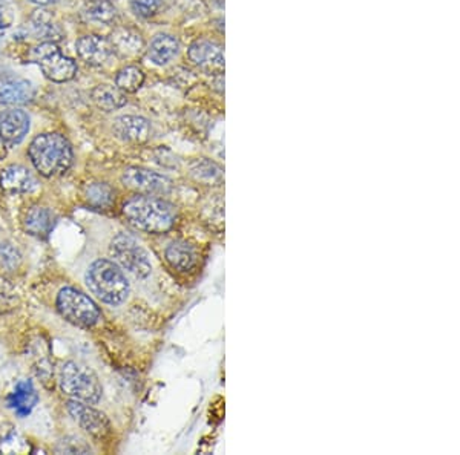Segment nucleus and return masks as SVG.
Wrapping results in <instances>:
<instances>
[{"label":"nucleus","instance_id":"nucleus-23","mask_svg":"<svg viewBox=\"0 0 460 455\" xmlns=\"http://www.w3.org/2000/svg\"><path fill=\"white\" fill-rule=\"evenodd\" d=\"M83 16L89 22L111 25L117 17V8L111 0H93L83 10Z\"/></svg>","mask_w":460,"mask_h":455},{"label":"nucleus","instance_id":"nucleus-2","mask_svg":"<svg viewBox=\"0 0 460 455\" xmlns=\"http://www.w3.org/2000/svg\"><path fill=\"white\" fill-rule=\"evenodd\" d=\"M28 157L41 177L51 178L65 173L73 164V146L57 132L40 134L28 148Z\"/></svg>","mask_w":460,"mask_h":455},{"label":"nucleus","instance_id":"nucleus-12","mask_svg":"<svg viewBox=\"0 0 460 455\" xmlns=\"http://www.w3.org/2000/svg\"><path fill=\"white\" fill-rule=\"evenodd\" d=\"M187 57L195 66L206 71H221L224 68V48L209 39H198L187 48Z\"/></svg>","mask_w":460,"mask_h":455},{"label":"nucleus","instance_id":"nucleus-4","mask_svg":"<svg viewBox=\"0 0 460 455\" xmlns=\"http://www.w3.org/2000/svg\"><path fill=\"white\" fill-rule=\"evenodd\" d=\"M59 383L64 394L89 405L100 402L103 388L99 377L89 367L69 360L59 369Z\"/></svg>","mask_w":460,"mask_h":455},{"label":"nucleus","instance_id":"nucleus-7","mask_svg":"<svg viewBox=\"0 0 460 455\" xmlns=\"http://www.w3.org/2000/svg\"><path fill=\"white\" fill-rule=\"evenodd\" d=\"M109 253L114 262L138 279H146L152 271V264L148 251L134 236L118 233L109 246Z\"/></svg>","mask_w":460,"mask_h":455},{"label":"nucleus","instance_id":"nucleus-15","mask_svg":"<svg viewBox=\"0 0 460 455\" xmlns=\"http://www.w3.org/2000/svg\"><path fill=\"white\" fill-rule=\"evenodd\" d=\"M114 135L126 143H144L151 134V123L140 115H120L113 122Z\"/></svg>","mask_w":460,"mask_h":455},{"label":"nucleus","instance_id":"nucleus-24","mask_svg":"<svg viewBox=\"0 0 460 455\" xmlns=\"http://www.w3.org/2000/svg\"><path fill=\"white\" fill-rule=\"evenodd\" d=\"M83 197L89 206L95 209H108L114 202L115 192L106 183H90L83 191Z\"/></svg>","mask_w":460,"mask_h":455},{"label":"nucleus","instance_id":"nucleus-9","mask_svg":"<svg viewBox=\"0 0 460 455\" xmlns=\"http://www.w3.org/2000/svg\"><path fill=\"white\" fill-rule=\"evenodd\" d=\"M66 409L69 416L73 417L74 422L80 426V428L88 432L89 436L95 438H102L109 434L111 423L109 418L104 412L95 409L93 405L80 402V400H69L66 403Z\"/></svg>","mask_w":460,"mask_h":455},{"label":"nucleus","instance_id":"nucleus-20","mask_svg":"<svg viewBox=\"0 0 460 455\" xmlns=\"http://www.w3.org/2000/svg\"><path fill=\"white\" fill-rule=\"evenodd\" d=\"M55 224V215L52 210L41 206H34L26 212L23 227L30 235L36 238H48L54 229Z\"/></svg>","mask_w":460,"mask_h":455},{"label":"nucleus","instance_id":"nucleus-25","mask_svg":"<svg viewBox=\"0 0 460 455\" xmlns=\"http://www.w3.org/2000/svg\"><path fill=\"white\" fill-rule=\"evenodd\" d=\"M144 72L138 66L128 65L115 74V86L124 94H134L143 86Z\"/></svg>","mask_w":460,"mask_h":455},{"label":"nucleus","instance_id":"nucleus-21","mask_svg":"<svg viewBox=\"0 0 460 455\" xmlns=\"http://www.w3.org/2000/svg\"><path fill=\"white\" fill-rule=\"evenodd\" d=\"M166 259L178 271H191L198 261V253L193 246L184 241H173L167 246Z\"/></svg>","mask_w":460,"mask_h":455},{"label":"nucleus","instance_id":"nucleus-11","mask_svg":"<svg viewBox=\"0 0 460 455\" xmlns=\"http://www.w3.org/2000/svg\"><path fill=\"white\" fill-rule=\"evenodd\" d=\"M30 115L20 108H10L0 112V143L14 148L25 139L30 132Z\"/></svg>","mask_w":460,"mask_h":455},{"label":"nucleus","instance_id":"nucleus-19","mask_svg":"<svg viewBox=\"0 0 460 455\" xmlns=\"http://www.w3.org/2000/svg\"><path fill=\"white\" fill-rule=\"evenodd\" d=\"M30 26L32 36L40 41H52L57 43L59 40L64 39V31L60 25L55 22L50 11L39 8L31 14Z\"/></svg>","mask_w":460,"mask_h":455},{"label":"nucleus","instance_id":"nucleus-1","mask_svg":"<svg viewBox=\"0 0 460 455\" xmlns=\"http://www.w3.org/2000/svg\"><path fill=\"white\" fill-rule=\"evenodd\" d=\"M123 216L132 227L148 233H163L175 224V207L151 195L132 197L123 204Z\"/></svg>","mask_w":460,"mask_h":455},{"label":"nucleus","instance_id":"nucleus-22","mask_svg":"<svg viewBox=\"0 0 460 455\" xmlns=\"http://www.w3.org/2000/svg\"><path fill=\"white\" fill-rule=\"evenodd\" d=\"M90 99L100 108L106 112H113L123 108L128 103L126 94L118 89L115 85H99L90 90Z\"/></svg>","mask_w":460,"mask_h":455},{"label":"nucleus","instance_id":"nucleus-10","mask_svg":"<svg viewBox=\"0 0 460 455\" xmlns=\"http://www.w3.org/2000/svg\"><path fill=\"white\" fill-rule=\"evenodd\" d=\"M123 184L144 195H163L171 192L172 181L164 175L144 167H129L122 175Z\"/></svg>","mask_w":460,"mask_h":455},{"label":"nucleus","instance_id":"nucleus-18","mask_svg":"<svg viewBox=\"0 0 460 455\" xmlns=\"http://www.w3.org/2000/svg\"><path fill=\"white\" fill-rule=\"evenodd\" d=\"M109 43L113 46V52L122 59H135L146 50L142 34L131 28H117L111 34Z\"/></svg>","mask_w":460,"mask_h":455},{"label":"nucleus","instance_id":"nucleus-17","mask_svg":"<svg viewBox=\"0 0 460 455\" xmlns=\"http://www.w3.org/2000/svg\"><path fill=\"white\" fill-rule=\"evenodd\" d=\"M37 403H39L37 389L34 388L32 382L28 379L19 380L16 385H14V388L8 394V397H6V405H8V408L19 417L30 416Z\"/></svg>","mask_w":460,"mask_h":455},{"label":"nucleus","instance_id":"nucleus-14","mask_svg":"<svg viewBox=\"0 0 460 455\" xmlns=\"http://www.w3.org/2000/svg\"><path fill=\"white\" fill-rule=\"evenodd\" d=\"M0 186L6 193H31L39 187V181L25 166L11 164L0 173Z\"/></svg>","mask_w":460,"mask_h":455},{"label":"nucleus","instance_id":"nucleus-6","mask_svg":"<svg viewBox=\"0 0 460 455\" xmlns=\"http://www.w3.org/2000/svg\"><path fill=\"white\" fill-rule=\"evenodd\" d=\"M59 313L71 324L89 328L95 325L100 320L102 313L100 308L85 293L73 289V287H65L61 289L55 300Z\"/></svg>","mask_w":460,"mask_h":455},{"label":"nucleus","instance_id":"nucleus-13","mask_svg":"<svg viewBox=\"0 0 460 455\" xmlns=\"http://www.w3.org/2000/svg\"><path fill=\"white\" fill-rule=\"evenodd\" d=\"M75 51L86 65L94 68L103 66L114 54L109 39L97 36V34H88V36H83L77 40Z\"/></svg>","mask_w":460,"mask_h":455},{"label":"nucleus","instance_id":"nucleus-27","mask_svg":"<svg viewBox=\"0 0 460 455\" xmlns=\"http://www.w3.org/2000/svg\"><path fill=\"white\" fill-rule=\"evenodd\" d=\"M55 451L59 454H89L90 446L79 436H66L55 446Z\"/></svg>","mask_w":460,"mask_h":455},{"label":"nucleus","instance_id":"nucleus-16","mask_svg":"<svg viewBox=\"0 0 460 455\" xmlns=\"http://www.w3.org/2000/svg\"><path fill=\"white\" fill-rule=\"evenodd\" d=\"M181 50L180 40L167 32H160L151 40L149 46L146 48L148 59L155 66H167L178 57Z\"/></svg>","mask_w":460,"mask_h":455},{"label":"nucleus","instance_id":"nucleus-30","mask_svg":"<svg viewBox=\"0 0 460 455\" xmlns=\"http://www.w3.org/2000/svg\"><path fill=\"white\" fill-rule=\"evenodd\" d=\"M30 2L34 5H39V6H46V5L52 3L54 0H30Z\"/></svg>","mask_w":460,"mask_h":455},{"label":"nucleus","instance_id":"nucleus-29","mask_svg":"<svg viewBox=\"0 0 460 455\" xmlns=\"http://www.w3.org/2000/svg\"><path fill=\"white\" fill-rule=\"evenodd\" d=\"M20 262V255L17 249L8 242L0 244V264L6 269L17 267Z\"/></svg>","mask_w":460,"mask_h":455},{"label":"nucleus","instance_id":"nucleus-8","mask_svg":"<svg viewBox=\"0 0 460 455\" xmlns=\"http://www.w3.org/2000/svg\"><path fill=\"white\" fill-rule=\"evenodd\" d=\"M36 97V86L25 77L8 68H0V104L19 106L32 101Z\"/></svg>","mask_w":460,"mask_h":455},{"label":"nucleus","instance_id":"nucleus-3","mask_svg":"<svg viewBox=\"0 0 460 455\" xmlns=\"http://www.w3.org/2000/svg\"><path fill=\"white\" fill-rule=\"evenodd\" d=\"M85 281L93 295L108 305H122L129 296L126 276L123 270L109 259H97L90 264Z\"/></svg>","mask_w":460,"mask_h":455},{"label":"nucleus","instance_id":"nucleus-26","mask_svg":"<svg viewBox=\"0 0 460 455\" xmlns=\"http://www.w3.org/2000/svg\"><path fill=\"white\" fill-rule=\"evenodd\" d=\"M189 172L195 180L203 181V183H215L222 177L221 167L207 158H197L189 164Z\"/></svg>","mask_w":460,"mask_h":455},{"label":"nucleus","instance_id":"nucleus-28","mask_svg":"<svg viewBox=\"0 0 460 455\" xmlns=\"http://www.w3.org/2000/svg\"><path fill=\"white\" fill-rule=\"evenodd\" d=\"M129 8L137 17L151 19L162 8V0H129Z\"/></svg>","mask_w":460,"mask_h":455},{"label":"nucleus","instance_id":"nucleus-5","mask_svg":"<svg viewBox=\"0 0 460 455\" xmlns=\"http://www.w3.org/2000/svg\"><path fill=\"white\" fill-rule=\"evenodd\" d=\"M28 60L36 63L48 80L54 83H65L73 80L77 74V63L60 51L57 43L40 41L28 52Z\"/></svg>","mask_w":460,"mask_h":455}]
</instances>
